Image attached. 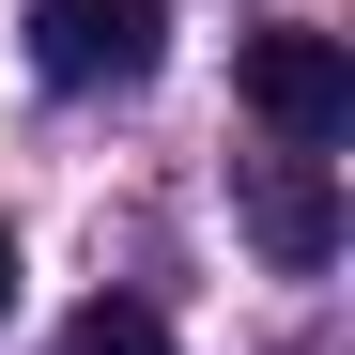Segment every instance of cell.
I'll use <instances>...</instances> for the list:
<instances>
[{
  "label": "cell",
  "instance_id": "obj_1",
  "mask_svg": "<svg viewBox=\"0 0 355 355\" xmlns=\"http://www.w3.org/2000/svg\"><path fill=\"white\" fill-rule=\"evenodd\" d=\"M170 46V0H31V78L46 93H139Z\"/></svg>",
  "mask_w": 355,
  "mask_h": 355
},
{
  "label": "cell",
  "instance_id": "obj_2",
  "mask_svg": "<svg viewBox=\"0 0 355 355\" xmlns=\"http://www.w3.org/2000/svg\"><path fill=\"white\" fill-rule=\"evenodd\" d=\"M232 78H248V108H263V139L278 155H324L340 124H355V62H340V31H248V62H232Z\"/></svg>",
  "mask_w": 355,
  "mask_h": 355
},
{
  "label": "cell",
  "instance_id": "obj_3",
  "mask_svg": "<svg viewBox=\"0 0 355 355\" xmlns=\"http://www.w3.org/2000/svg\"><path fill=\"white\" fill-rule=\"evenodd\" d=\"M248 248L278 278H309L340 248V186H324V155H248Z\"/></svg>",
  "mask_w": 355,
  "mask_h": 355
},
{
  "label": "cell",
  "instance_id": "obj_4",
  "mask_svg": "<svg viewBox=\"0 0 355 355\" xmlns=\"http://www.w3.org/2000/svg\"><path fill=\"white\" fill-rule=\"evenodd\" d=\"M62 355H170V324L139 309V293H93V309L62 324Z\"/></svg>",
  "mask_w": 355,
  "mask_h": 355
},
{
  "label": "cell",
  "instance_id": "obj_5",
  "mask_svg": "<svg viewBox=\"0 0 355 355\" xmlns=\"http://www.w3.org/2000/svg\"><path fill=\"white\" fill-rule=\"evenodd\" d=\"M0 309H16V232H0Z\"/></svg>",
  "mask_w": 355,
  "mask_h": 355
}]
</instances>
